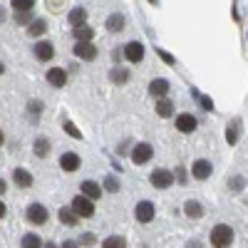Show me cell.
Here are the masks:
<instances>
[{"instance_id":"d4e9b609","label":"cell","mask_w":248,"mask_h":248,"mask_svg":"<svg viewBox=\"0 0 248 248\" xmlns=\"http://www.w3.org/2000/svg\"><path fill=\"white\" fill-rule=\"evenodd\" d=\"M28 32L32 37H40V35H45L47 32V23H45V17H40V20H32V25L28 28Z\"/></svg>"},{"instance_id":"f1b7e54d","label":"cell","mask_w":248,"mask_h":248,"mask_svg":"<svg viewBox=\"0 0 248 248\" xmlns=\"http://www.w3.org/2000/svg\"><path fill=\"white\" fill-rule=\"evenodd\" d=\"M62 129H65V132H67V134H70L72 139H82V132H79V129L75 127L72 122H62Z\"/></svg>"},{"instance_id":"3957f363","label":"cell","mask_w":248,"mask_h":248,"mask_svg":"<svg viewBox=\"0 0 248 248\" xmlns=\"http://www.w3.org/2000/svg\"><path fill=\"white\" fill-rule=\"evenodd\" d=\"M25 216H28V221L35 223V226H45L47 218H50V214H47V209H45L43 203H30L28 211H25Z\"/></svg>"},{"instance_id":"5b68a950","label":"cell","mask_w":248,"mask_h":248,"mask_svg":"<svg viewBox=\"0 0 248 248\" xmlns=\"http://www.w3.org/2000/svg\"><path fill=\"white\" fill-rule=\"evenodd\" d=\"M152 156H154V149H152V144H147V141L137 144L134 152H132V161H134V164H139V167H141V164H147Z\"/></svg>"},{"instance_id":"2e32d148","label":"cell","mask_w":248,"mask_h":248,"mask_svg":"<svg viewBox=\"0 0 248 248\" xmlns=\"http://www.w3.org/2000/svg\"><path fill=\"white\" fill-rule=\"evenodd\" d=\"M82 196L97 201V199L102 196V186H99L97 181H82Z\"/></svg>"},{"instance_id":"44dd1931","label":"cell","mask_w":248,"mask_h":248,"mask_svg":"<svg viewBox=\"0 0 248 248\" xmlns=\"http://www.w3.org/2000/svg\"><path fill=\"white\" fill-rule=\"evenodd\" d=\"M57 216H60V221L65 223V226H77V221H79V216L72 211V206H70V209H60Z\"/></svg>"},{"instance_id":"ffe728a7","label":"cell","mask_w":248,"mask_h":248,"mask_svg":"<svg viewBox=\"0 0 248 248\" xmlns=\"http://www.w3.org/2000/svg\"><path fill=\"white\" fill-rule=\"evenodd\" d=\"M156 114H159V117H164V119L171 117V114H174V102H171V99H167V97L159 99V102H156Z\"/></svg>"},{"instance_id":"ab89813d","label":"cell","mask_w":248,"mask_h":248,"mask_svg":"<svg viewBox=\"0 0 248 248\" xmlns=\"http://www.w3.org/2000/svg\"><path fill=\"white\" fill-rule=\"evenodd\" d=\"M45 248H55V243H45Z\"/></svg>"},{"instance_id":"277c9868","label":"cell","mask_w":248,"mask_h":248,"mask_svg":"<svg viewBox=\"0 0 248 248\" xmlns=\"http://www.w3.org/2000/svg\"><path fill=\"white\" fill-rule=\"evenodd\" d=\"M174 171H169V169H156V171H152V176H149V181H152V186L154 189H169V186L174 184Z\"/></svg>"},{"instance_id":"7402d4cb","label":"cell","mask_w":248,"mask_h":248,"mask_svg":"<svg viewBox=\"0 0 248 248\" xmlns=\"http://www.w3.org/2000/svg\"><path fill=\"white\" fill-rule=\"evenodd\" d=\"M109 79L114 82V85H124V82L129 79V70H127V67H112Z\"/></svg>"},{"instance_id":"f35d334b","label":"cell","mask_w":248,"mask_h":248,"mask_svg":"<svg viewBox=\"0 0 248 248\" xmlns=\"http://www.w3.org/2000/svg\"><path fill=\"white\" fill-rule=\"evenodd\" d=\"M30 112H32V114H37V112H40V102H37V99H35V102H30Z\"/></svg>"},{"instance_id":"e0dca14e","label":"cell","mask_w":248,"mask_h":248,"mask_svg":"<svg viewBox=\"0 0 248 248\" xmlns=\"http://www.w3.org/2000/svg\"><path fill=\"white\" fill-rule=\"evenodd\" d=\"M184 214L189 216V218H199V216H203V203H199V201H186L184 203Z\"/></svg>"},{"instance_id":"9a60e30c","label":"cell","mask_w":248,"mask_h":248,"mask_svg":"<svg viewBox=\"0 0 248 248\" xmlns=\"http://www.w3.org/2000/svg\"><path fill=\"white\" fill-rule=\"evenodd\" d=\"M169 79H164V77H156V79H152V85H149V92L154 94V97H159V99H164L167 97V92H169Z\"/></svg>"},{"instance_id":"d6986e66","label":"cell","mask_w":248,"mask_h":248,"mask_svg":"<svg viewBox=\"0 0 248 248\" xmlns=\"http://www.w3.org/2000/svg\"><path fill=\"white\" fill-rule=\"evenodd\" d=\"M13 179H15V184H17V186H23V189H30V186H32V174H30V171H25V169H15Z\"/></svg>"},{"instance_id":"8992f818","label":"cell","mask_w":248,"mask_h":248,"mask_svg":"<svg viewBox=\"0 0 248 248\" xmlns=\"http://www.w3.org/2000/svg\"><path fill=\"white\" fill-rule=\"evenodd\" d=\"M154 203L152 201H139L137 203V209H134V216H137V221L139 223H149L152 218H154Z\"/></svg>"},{"instance_id":"5bb4252c","label":"cell","mask_w":248,"mask_h":248,"mask_svg":"<svg viewBox=\"0 0 248 248\" xmlns=\"http://www.w3.org/2000/svg\"><path fill=\"white\" fill-rule=\"evenodd\" d=\"M67 23L72 25V30H75V28H82V25L87 23V10L82 8V5H79V8H72L70 15H67Z\"/></svg>"},{"instance_id":"8d00e7d4","label":"cell","mask_w":248,"mask_h":248,"mask_svg":"<svg viewBox=\"0 0 248 248\" xmlns=\"http://www.w3.org/2000/svg\"><path fill=\"white\" fill-rule=\"evenodd\" d=\"M15 20H17V23H30V15H28V13H17ZM30 25H32V23H30Z\"/></svg>"},{"instance_id":"4dcf8cb0","label":"cell","mask_w":248,"mask_h":248,"mask_svg":"<svg viewBox=\"0 0 248 248\" xmlns=\"http://www.w3.org/2000/svg\"><path fill=\"white\" fill-rule=\"evenodd\" d=\"M105 189H107V191H119V181H117V176H107V179H105Z\"/></svg>"},{"instance_id":"30bf717a","label":"cell","mask_w":248,"mask_h":248,"mask_svg":"<svg viewBox=\"0 0 248 248\" xmlns=\"http://www.w3.org/2000/svg\"><path fill=\"white\" fill-rule=\"evenodd\" d=\"M79 156L75 154V152H65V154H62L60 156V169L62 171H77L79 169Z\"/></svg>"},{"instance_id":"d590c367","label":"cell","mask_w":248,"mask_h":248,"mask_svg":"<svg viewBox=\"0 0 248 248\" xmlns=\"http://www.w3.org/2000/svg\"><path fill=\"white\" fill-rule=\"evenodd\" d=\"M241 186H246V179H241V176H233V179H231V189H233V191H238Z\"/></svg>"},{"instance_id":"52a82bcc","label":"cell","mask_w":248,"mask_h":248,"mask_svg":"<svg viewBox=\"0 0 248 248\" xmlns=\"http://www.w3.org/2000/svg\"><path fill=\"white\" fill-rule=\"evenodd\" d=\"M35 57L40 62H50L55 57V47H52L50 40H37V43H35Z\"/></svg>"},{"instance_id":"cb8c5ba5","label":"cell","mask_w":248,"mask_h":248,"mask_svg":"<svg viewBox=\"0 0 248 248\" xmlns=\"http://www.w3.org/2000/svg\"><path fill=\"white\" fill-rule=\"evenodd\" d=\"M50 154V139H45V137H37L35 139V156H47Z\"/></svg>"},{"instance_id":"8fae6325","label":"cell","mask_w":248,"mask_h":248,"mask_svg":"<svg viewBox=\"0 0 248 248\" xmlns=\"http://www.w3.org/2000/svg\"><path fill=\"white\" fill-rule=\"evenodd\" d=\"M75 57L92 62V60L97 57V47H94L92 43H77V45H75Z\"/></svg>"},{"instance_id":"e575fe53","label":"cell","mask_w":248,"mask_h":248,"mask_svg":"<svg viewBox=\"0 0 248 248\" xmlns=\"http://www.w3.org/2000/svg\"><path fill=\"white\" fill-rule=\"evenodd\" d=\"M156 55H159V57H161L164 62H167V65H174V62H176V60H174V55H169V52H164L161 47L156 50Z\"/></svg>"},{"instance_id":"83f0119b","label":"cell","mask_w":248,"mask_h":248,"mask_svg":"<svg viewBox=\"0 0 248 248\" xmlns=\"http://www.w3.org/2000/svg\"><path fill=\"white\" fill-rule=\"evenodd\" d=\"M23 248H43V241H40L37 233H28L23 238Z\"/></svg>"},{"instance_id":"9c48e42d","label":"cell","mask_w":248,"mask_h":248,"mask_svg":"<svg viewBox=\"0 0 248 248\" xmlns=\"http://www.w3.org/2000/svg\"><path fill=\"white\" fill-rule=\"evenodd\" d=\"M124 57H127L129 62H141L144 60V45L137 43V40L127 43V45H124Z\"/></svg>"},{"instance_id":"1f68e13d","label":"cell","mask_w":248,"mask_h":248,"mask_svg":"<svg viewBox=\"0 0 248 248\" xmlns=\"http://www.w3.org/2000/svg\"><path fill=\"white\" fill-rule=\"evenodd\" d=\"M226 139H229V144H236V141H238V129H236V122L229 127V132H226Z\"/></svg>"},{"instance_id":"d6a6232c","label":"cell","mask_w":248,"mask_h":248,"mask_svg":"<svg viewBox=\"0 0 248 248\" xmlns=\"http://www.w3.org/2000/svg\"><path fill=\"white\" fill-rule=\"evenodd\" d=\"M94 241H97L94 233H82L79 236V246H94Z\"/></svg>"},{"instance_id":"6da1fadb","label":"cell","mask_w":248,"mask_h":248,"mask_svg":"<svg viewBox=\"0 0 248 248\" xmlns=\"http://www.w3.org/2000/svg\"><path fill=\"white\" fill-rule=\"evenodd\" d=\"M231 243H233V229H231V226H226V223L214 226V231H211V246L214 248H229Z\"/></svg>"},{"instance_id":"74e56055","label":"cell","mask_w":248,"mask_h":248,"mask_svg":"<svg viewBox=\"0 0 248 248\" xmlns=\"http://www.w3.org/2000/svg\"><path fill=\"white\" fill-rule=\"evenodd\" d=\"M62 248H79V241H65Z\"/></svg>"},{"instance_id":"4316f807","label":"cell","mask_w":248,"mask_h":248,"mask_svg":"<svg viewBox=\"0 0 248 248\" xmlns=\"http://www.w3.org/2000/svg\"><path fill=\"white\" fill-rule=\"evenodd\" d=\"M17 13H30L32 10V5H35V0H13L10 3Z\"/></svg>"},{"instance_id":"ba28073f","label":"cell","mask_w":248,"mask_h":248,"mask_svg":"<svg viewBox=\"0 0 248 248\" xmlns=\"http://www.w3.org/2000/svg\"><path fill=\"white\" fill-rule=\"evenodd\" d=\"M196 127H199V122L194 114H179L176 117V129L181 134H191V132H196Z\"/></svg>"},{"instance_id":"484cf974","label":"cell","mask_w":248,"mask_h":248,"mask_svg":"<svg viewBox=\"0 0 248 248\" xmlns=\"http://www.w3.org/2000/svg\"><path fill=\"white\" fill-rule=\"evenodd\" d=\"M102 248H127V241H124L122 236H107L105 243H102Z\"/></svg>"},{"instance_id":"ac0fdd59","label":"cell","mask_w":248,"mask_h":248,"mask_svg":"<svg viewBox=\"0 0 248 248\" xmlns=\"http://www.w3.org/2000/svg\"><path fill=\"white\" fill-rule=\"evenodd\" d=\"M72 35H75L77 43H92L94 30H92L90 25H82V28H75V30H72Z\"/></svg>"},{"instance_id":"603a6c76","label":"cell","mask_w":248,"mask_h":248,"mask_svg":"<svg viewBox=\"0 0 248 248\" xmlns=\"http://www.w3.org/2000/svg\"><path fill=\"white\" fill-rule=\"evenodd\" d=\"M122 28H124V15L122 13H114V15L107 17V30L109 32H119Z\"/></svg>"},{"instance_id":"7c38bea8","label":"cell","mask_w":248,"mask_h":248,"mask_svg":"<svg viewBox=\"0 0 248 248\" xmlns=\"http://www.w3.org/2000/svg\"><path fill=\"white\" fill-rule=\"evenodd\" d=\"M47 82L52 87H65L67 85V72L62 67H50L47 70Z\"/></svg>"},{"instance_id":"836d02e7","label":"cell","mask_w":248,"mask_h":248,"mask_svg":"<svg viewBox=\"0 0 248 248\" xmlns=\"http://www.w3.org/2000/svg\"><path fill=\"white\" fill-rule=\"evenodd\" d=\"M174 176H176V181H179V184H186V179H189V174H186V169H184V167H176Z\"/></svg>"},{"instance_id":"f546056e","label":"cell","mask_w":248,"mask_h":248,"mask_svg":"<svg viewBox=\"0 0 248 248\" xmlns=\"http://www.w3.org/2000/svg\"><path fill=\"white\" fill-rule=\"evenodd\" d=\"M196 97H199V105H201V109H206V112H214V102H211V97H201L199 92H194Z\"/></svg>"},{"instance_id":"7a4b0ae2","label":"cell","mask_w":248,"mask_h":248,"mask_svg":"<svg viewBox=\"0 0 248 248\" xmlns=\"http://www.w3.org/2000/svg\"><path fill=\"white\" fill-rule=\"evenodd\" d=\"M70 206H72V211H75L79 218H90V216L94 214V203H92V199L82 196V194H79V196H75Z\"/></svg>"},{"instance_id":"4fadbf2b","label":"cell","mask_w":248,"mask_h":248,"mask_svg":"<svg viewBox=\"0 0 248 248\" xmlns=\"http://www.w3.org/2000/svg\"><path fill=\"white\" fill-rule=\"evenodd\" d=\"M211 171H214L211 161H206V159H196V161H194V179L203 181V179L211 176Z\"/></svg>"}]
</instances>
